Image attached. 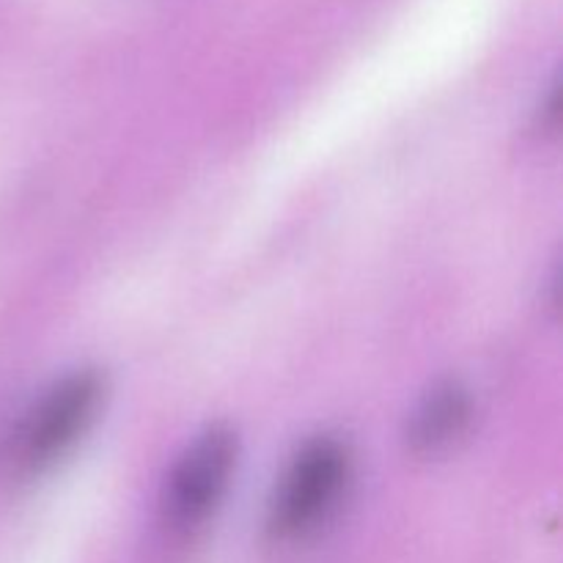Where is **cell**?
<instances>
[{"mask_svg": "<svg viewBox=\"0 0 563 563\" xmlns=\"http://www.w3.org/2000/svg\"><path fill=\"white\" fill-rule=\"evenodd\" d=\"M102 383L97 374H71L42 396L14 434V465L42 471L66 454L93 421Z\"/></svg>", "mask_w": 563, "mask_h": 563, "instance_id": "cell-1", "label": "cell"}, {"mask_svg": "<svg viewBox=\"0 0 563 563\" xmlns=\"http://www.w3.org/2000/svg\"><path fill=\"white\" fill-rule=\"evenodd\" d=\"M350 478V454L335 440L306 445L280 478L273 504V531L300 537L330 515Z\"/></svg>", "mask_w": 563, "mask_h": 563, "instance_id": "cell-2", "label": "cell"}, {"mask_svg": "<svg viewBox=\"0 0 563 563\" xmlns=\"http://www.w3.org/2000/svg\"><path fill=\"white\" fill-rule=\"evenodd\" d=\"M236 462V440L225 429H209L176 462L165 489V520L176 531H190L209 517L229 487Z\"/></svg>", "mask_w": 563, "mask_h": 563, "instance_id": "cell-3", "label": "cell"}, {"mask_svg": "<svg viewBox=\"0 0 563 563\" xmlns=\"http://www.w3.org/2000/svg\"><path fill=\"white\" fill-rule=\"evenodd\" d=\"M467 418H471L467 396L462 394L460 388H454V385L438 388L421 407H418L416 418H412V445L421 451L443 449L451 440L460 438Z\"/></svg>", "mask_w": 563, "mask_h": 563, "instance_id": "cell-4", "label": "cell"}]
</instances>
